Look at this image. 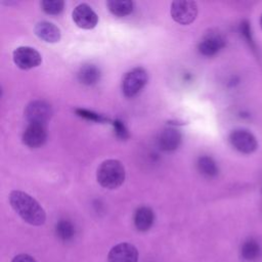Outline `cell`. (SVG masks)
Here are the masks:
<instances>
[{
    "instance_id": "obj_1",
    "label": "cell",
    "mask_w": 262,
    "mask_h": 262,
    "mask_svg": "<svg viewBox=\"0 0 262 262\" xmlns=\"http://www.w3.org/2000/svg\"><path fill=\"white\" fill-rule=\"evenodd\" d=\"M9 203L15 213L27 223L39 226L45 222L46 214L44 209L27 192L12 190L9 194Z\"/></svg>"
},
{
    "instance_id": "obj_2",
    "label": "cell",
    "mask_w": 262,
    "mask_h": 262,
    "mask_svg": "<svg viewBox=\"0 0 262 262\" xmlns=\"http://www.w3.org/2000/svg\"><path fill=\"white\" fill-rule=\"evenodd\" d=\"M96 179L102 187L116 189L121 186L125 180V168L118 160H105L97 168Z\"/></svg>"
},
{
    "instance_id": "obj_3",
    "label": "cell",
    "mask_w": 262,
    "mask_h": 262,
    "mask_svg": "<svg viewBox=\"0 0 262 262\" xmlns=\"http://www.w3.org/2000/svg\"><path fill=\"white\" fill-rule=\"evenodd\" d=\"M147 73L143 68L137 67L127 72L122 81V91L126 97L137 95L147 83Z\"/></svg>"
},
{
    "instance_id": "obj_4",
    "label": "cell",
    "mask_w": 262,
    "mask_h": 262,
    "mask_svg": "<svg viewBox=\"0 0 262 262\" xmlns=\"http://www.w3.org/2000/svg\"><path fill=\"white\" fill-rule=\"evenodd\" d=\"M171 16L180 25H189L198 16V5L189 0H177L171 4Z\"/></svg>"
},
{
    "instance_id": "obj_5",
    "label": "cell",
    "mask_w": 262,
    "mask_h": 262,
    "mask_svg": "<svg viewBox=\"0 0 262 262\" xmlns=\"http://www.w3.org/2000/svg\"><path fill=\"white\" fill-rule=\"evenodd\" d=\"M25 116L30 124L45 125L52 116V107L44 100H34L27 105Z\"/></svg>"
},
{
    "instance_id": "obj_6",
    "label": "cell",
    "mask_w": 262,
    "mask_h": 262,
    "mask_svg": "<svg viewBox=\"0 0 262 262\" xmlns=\"http://www.w3.org/2000/svg\"><path fill=\"white\" fill-rule=\"evenodd\" d=\"M231 145L239 152L249 155L258 148V141L253 133L245 129L233 130L229 135Z\"/></svg>"
},
{
    "instance_id": "obj_7",
    "label": "cell",
    "mask_w": 262,
    "mask_h": 262,
    "mask_svg": "<svg viewBox=\"0 0 262 262\" xmlns=\"http://www.w3.org/2000/svg\"><path fill=\"white\" fill-rule=\"evenodd\" d=\"M12 58L17 68L21 70H30L38 67L42 62L41 54L33 47L19 46L12 54Z\"/></svg>"
},
{
    "instance_id": "obj_8",
    "label": "cell",
    "mask_w": 262,
    "mask_h": 262,
    "mask_svg": "<svg viewBox=\"0 0 262 262\" xmlns=\"http://www.w3.org/2000/svg\"><path fill=\"white\" fill-rule=\"evenodd\" d=\"M73 20L81 29L91 30L98 23V16L95 11L86 3L77 5L73 10Z\"/></svg>"
},
{
    "instance_id": "obj_9",
    "label": "cell",
    "mask_w": 262,
    "mask_h": 262,
    "mask_svg": "<svg viewBox=\"0 0 262 262\" xmlns=\"http://www.w3.org/2000/svg\"><path fill=\"white\" fill-rule=\"evenodd\" d=\"M225 45V39L223 36L216 31H211L205 34L201 42L199 43L198 49L201 54L205 56H213Z\"/></svg>"
},
{
    "instance_id": "obj_10",
    "label": "cell",
    "mask_w": 262,
    "mask_h": 262,
    "mask_svg": "<svg viewBox=\"0 0 262 262\" xmlns=\"http://www.w3.org/2000/svg\"><path fill=\"white\" fill-rule=\"evenodd\" d=\"M138 251L135 246L129 243H121L111 249L107 255V262H137Z\"/></svg>"
},
{
    "instance_id": "obj_11",
    "label": "cell",
    "mask_w": 262,
    "mask_h": 262,
    "mask_svg": "<svg viewBox=\"0 0 262 262\" xmlns=\"http://www.w3.org/2000/svg\"><path fill=\"white\" fill-rule=\"evenodd\" d=\"M47 139V131L45 125L29 124L23 133V142L31 147L37 148L42 146Z\"/></svg>"
},
{
    "instance_id": "obj_12",
    "label": "cell",
    "mask_w": 262,
    "mask_h": 262,
    "mask_svg": "<svg viewBox=\"0 0 262 262\" xmlns=\"http://www.w3.org/2000/svg\"><path fill=\"white\" fill-rule=\"evenodd\" d=\"M181 143V133L173 128V127H168L164 129L158 138V144L162 150L165 151H173Z\"/></svg>"
},
{
    "instance_id": "obj_13",
    "label": "cell",
    "mask_w": 262,
    "mask_h": 262,
    "mask_svg": "<svg viewBox=\"0 0 262 262\" xmlns=\"http://www.w3.org/2000/svg\"><path fill=\"white\" fill-rule=\"evenodd\" d=\"M35 34L45 42L56 43L60 40V30L52 23L42 20L35 26Z\"/></svg>"
},
{
    "instance_id": "obj_14",
    "label": "cell",
    "mask_w": 262,
    "mask_h": 262,
    "mask_svg": "<svg viewBox=\"0 0 262 262\" xmlns=\"http://www.w3.org/2000/svg\"><path fill=\"white\" fill-rule=\"evenodd\" d=\"M155 220V214L149 207H139L134 214V225L139 231H147Z\"/></svg>"
},
{
    "instance_id": "obj_15",
    "label": "cell",
    "mask_w": 262,
    "mask_h": 262,
    "mask_svg": "<svg viewBox=\"0 0 262 262\" xmlns=\"http://www.w3.org/2000/svg\"><path fill=\"white\" fill-rule=\"evenodd\" d=\"M262 253L260 244L255 238L246 239L241 247V255L247 261H256Z\"/></svg>"
},
{
    "instance_id": "obj_16",
    "label": "cell",
    "mask_w": 262,
    "mask_h": 262,
    "mask_svg": "<svg viewBox=\"0 0 262 262\" xmlns=\"http://www.w3.org/2000/svg\"><path fill=\"white\" fill-rule=\"evenodd\" d=\"M100 71L93 64H85L78 72V79L84 85H93L99 81Z\"/></svg>"
},
{
    "instance_id": "obj_17",
    "label": "cell",
    "mask_w": 262,
    "mask_h": 262,
    "mask_svg": "<svg viewBox=\"0 0 262 262\" xmlns=\"http://www.w3.org/2000/svg\"><path fill=\"white\" fill-rule=\"evenodd\" d=\"M107 8L112 14L123 17L133 11V2L129 0H111L107 1Z\"/></svg>"
},
{
    "instance_id": "obj_18",
    "label": "cell",
    "mask_w": 262,
    "mask_h": 262,
    "mask_svg": "<svg viewBox=\"0 0 262 262\" xmlns=\"http://www.w3.org/2000/svg\"><path fill=\"white\" fill-rule=\"evenodd\" d=\"M196 167L200 173L206 177H215L218 174V166L209 156L200 157L196 162Z\"/></svg>"
},
{
    "instance_id": "obj_19",
    "label": "cell",
    "mask_w": 262,
    "mask_h": 262,
    "mask_svg": "<svg viewBox=\"0 0 262 262\" xmlns=\"http://www.w3.org/2000/svg\"><path fill=\"white\" fill-rule=\"evenodd\" d=\"M55 232L59 239L62 242L71 241L75 235V227L69 220H59L55 225Z\"/></svg>"
},
{
    "instance_id": "obj_20",
    "label": "cell",
    "mask_w": 262,
    "mask_h": 262,
    "mask_svg": "<svg viewBox=\"0 0 262 262\" xmlns=\"http://www.w3.org/2000/svg\"><path fill=\"white\" fill-rule=\"evenodd\" d=\"M41 7L45 13L55 15L63 10L64 2L62 0H43L41 2Z\"/></svg>"
},
{
    "instance_id": "obj_21",
    "label": "cell",
    "mask_w": 262,
    "mask_h": 262,
    "mask_svg": "<svg viewBox=\"0 0 262 262\" xmlns=\"http://www.w3.org/2000/svg\"><path fill=\"white\" fill-rule=\"evenodd\" d=\"M76 113L78 116L85 118L87 120H91V121H96V122H103L105 121V118L101 115H98L96 113L87 111V110H83V108H77Z\"/></svg>"
},
{
    "instance_id": "obj_22",
    "label": "cell",
    "mask_w": 262,
    "mask_h": 262,
    "mask_svg": "<svg viewBox=\"0 0 262 262\" xmlns=\"http://www.w3.org/2000/svg\"><path fill=\"white\" fill-rule=\"evenodd\" d=\"M114 128H115V132L116 135L121 138V139H126L128 137V131L125 127V125L121 122V121H115L114 122Z\"/></svg>"
},
{
    "instance_id": "obj_23",
    "label": "cell",
    "mask_w": 262,
    "mask_h": 262,
    "mask_svg": "<svg viewBox=\"0 0 262 262\" xmlns=\"http://www.w3.org/2000/svg\"><path fill=\"white\" fill-rule=\"evenodd\" d=\"M241 32L244 35V37L250 42L252 43V35H251V28H250V24L247 20H244L241 24Z\"/></svg>"
},
{
    "instance_id": "obj_24",
    "label": "cell",
    "mask_w": 262,
    "mask_h": 262,
    "mask_svg": "<svg viewBox=\"0 0 262 262\" xmlns=\"http://www.w3.org/2000/svg\"><path fill=\"white\" fill-rule=\"evenodd\" d=\"M11 262H36V260L28 254H19L15 256Z\"/></svg>"
},
{
    "instance_id": "obj_25",
    "label": "cell",
    "mask_w": 262,
    "mask_h": 262,
    "mask_svg": "<svg viewBox=\"0 0 262 262\" xmlns=\"http://www.w3.org/2000/svg\"><path fill=\"white\" fill-rule=\"evenodd\" d=\"M260 26H261V28H262V15H261V17H260Z\"/></svg>"
}]
</instances>
